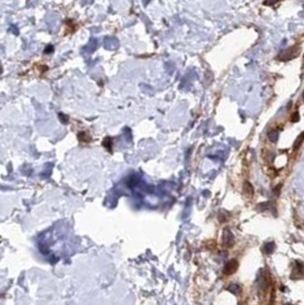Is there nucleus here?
Here are the masks:
<instances>
[{"label": "nucleus", "instance_id": "0eeeda50", "mask_svg": "<svg viewBox=\"0 0 304 305\" xmlns=\"http://www.w3.org/2000/svg\"><path fill=\"white\" fill-rule=\"evenodd\" d=\"M303 141H304V133H302V134H300V135H298V137L296 138V141H295V143H294V150H297L298 148H300V146L302 145Z\"/></svg>", "mask_w": 304, "mask_h": 305}, {"label": "nucleus", "instance_id": "7ed1b4c3", "mask_svg": "<svg viewBox=\"0 0 304 305\" xmlns=\"http://www.w3.org/2000/svg\"><path fill=\"white\" fill-rule=\"evenodd\" d=\"M237 269H238V261H236V259H231V261H229V262L225 264V266H224L223 273L227 275H231L237 271Z\"/></svg>", "mask_w": 304, "mask_h": 305}, {"label": "nucleus", "instance_id": "6e6552de", "mask_svg": "<svg viewBox=\"0 0 304 305\" xmlns=\"http://www.w3.org/2000/svg\"><path fill=\"white\" fill-rule=\"evenodd\" d=\"M264 250H265V252H267V254H271V252H273V250H274V243H273V242H269V243H267V245H265V247H264Z\"/></svg>", "mask_w": 304, "mask_h": 305}, {"label": "nucleus", "instance_id": "39448f33", "mask_svg": "<svg viewBox=\"0 0 304 305\" xmlns=\"http://www.w3.org/2000/svg\"><path fill=\"white\" fill-rule=\"evenodd\" d=\"M267 137H269V139L272 143H276L278 141V137H279V133H278L277 130H270L267 133Z\"/></svg>", "mask_w": 304, "mask_h": 305}, {"label": "nucleus", "instance_id": "f257e3e1", "mask_svg": "<svg viewBox=\"0 0 304 305\" xmlns=\"http://www.w3.org/2000/svg\"><path fill=\"white\" fill-rule=\"evenodd\" d=\"M222 242L227 248H230V247H232L234 245V237L230 231V229H227V228L224 229L223 233H222Z\"/></svg>", "mask_w": 304, "mask_h": 305}, {"label": "nucleus", "instance_id": "9d476101", "mask_svg": "<svg viewBox=\"0 0 304 305\" xmlns=\"http://www.w3.org/2000/svg\"><path fill=\"white\" fill-rule=\"evenodd\" d=\"M297 120H298V114H297V112H296V113H294V114H293L292 121H297Z\"/></svg>", "mask_w": 304, "mask_h": 305}, {"label": "nucleus", "instance_id": "1a4fd4ad", "mask_svg": "<svg viewBox=\"0 0 304 305\" xmlns=\"http://www.w3.org/2000/svg\"><path fill=\"white\" fill-rule=\"evenodd\" d=\"M279 0H264V5L265 6H273V5H276V3L278 2Z\"/></svg>", "mask_w": 304, "mask_h": 305}, {"label": "nucleus", "instance_id": "20e7f679", "mask_svg": "<svg viewBox=\"0 0 304 305\" xmlns=\"http://www.w3.org/2000/svg\"><path fill=\"white\" fill-rule=\"evenodd\" d=\"M242 192L246 197L248 198H252L253 194H254V189L249 182H244V186H242Z\"/></svg>", "mask_w": 304, "mask_h": 305}, {"label": "nucleus", "instance_id": "f03ea898", "mask_svg": "<svg viewBox=\"0 0 304 305\" xmlns=\"http://www.w3.org/2000/svg\"><path fill=\"white\" fill-rule=\"evenodd\" d=\"M298 53H300V48L292 47V48H289V49L282 52V53L279 55V58H280V60H284V61L292 60V58H294V57L297 56Z\"/></svg>", "mask_w": 304, "mask_h": 305}, {"label": "nucleus", "instance_id": "423d86ee", "mask_svg": "<svg viewBox=\"0 0 304 305\" xmlns=\"http://www.w3.org/2000/svg\"><path fill=\"white\" fill-rule=\"evenodd\" d=\"M227 289H229L232 294H234V295H238V294H240V292H241V287L239 285H236V283L230 285Z\"/></svg>", "mask_w": 304, "mask_h": 305}, {"label": "nucleus", "instance_id": "9b49d317", "mask_svg": "<svg viewBox=\"0 0 304 305\" xmlns=\"http://www.w3.org/2000/svg\"><path fill=\"white\" fill-rule=\"evenodd\" d=\"M303 101H304V93H303Z\"/></svg>", "mask_w": 304, "mask_h": 305}]
</instances>
